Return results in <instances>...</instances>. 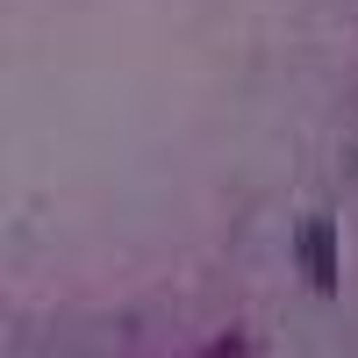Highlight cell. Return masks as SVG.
Listing matches in <instances>:
<instances>
[{
  "mask_svg": "<svg viewBox=\"0 0 358 358\" xmlns=\"http://www.w3.org/2000/svg\"><path fill=\"white\" fill-rule=\"evenodd\" d=\"M301 273H308L315 294H330V287H337V229L322 222V215L301 222Z\"/></svg>",
  "mask_w": 358,
  "mask_h": 358,
  "instance_id": "cell-1",
  "label": "cell"
}]
</instances>
